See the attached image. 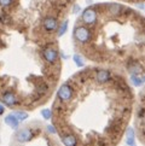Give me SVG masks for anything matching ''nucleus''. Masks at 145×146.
Segmentation results:
<instances>
[{
    "instance_id": "f257e3e1",
    "label": "nucleus",
    "mask_w": 145,
    "mask_h": 146,
    "mask_svg": "<svg viewBox=\"0 0 145 146\" xmlns=\"http://www.w3.org/2000/svg\"><path fill=\"white\" fill-rule=\"evenodd\" d=\"M134 105V93L121 72L92 68L61 86L53 123L64 146H117Z\"/></svg>"
},
{
    "instance_id": "f03ea898",
    "label": "nucleus",
    "mask_w": 145,
    "mask_h": 146,
    "mask_svg": "<svg viewBox=\"0 0 145 146\" xmlns=\"http://www.w3.org/2000/svg\"><path fill=\"white\" fill-rule=\"evenodd\" d=\"M134 127L137 129L138 139L145 145V88L142 90L138 99V105L136 108V119Z\"/></svg>"
},
{
    "instance_id": "7ed1b4c3",
    "label": "nucleus",
    "mask_w": 145,
    "mask_h": 146,
    "mask_svg": "<svg viewBox=\"0 0 145 146\" xmlns=\"http://www.w3.org/2000/svg\"><path fill=\"white\" fill-rule=\"evenodd\" d=\"M97 11L93 7H88L86 9L84 12H82V16H81V19L86 25H92L93 23H96L97 21Z\"/></svg>"
},
{
    "instance_id": "20e7f679",
    "label": "nucleus",
    "mask_w": 145,
    "mask_h": 146,
    "mask_svg": "<svg viewBox=\"0 0 145 146\" xmlns=\"http://www.w3.org/2000/svg\"><path fill=\"white\" fill-rule=\"evenodd\" d=\"M1 100L5 105H7V106H15V105H17V104L21 103L19 99L16 97V94L12 92H10V91H4Z\"/></svg>"
},
{
    "instance_id": "39448f33",
    "label": "nucleus",
    "mask_w": 145,
    "mask_h": 146,
    "mask_svg": "<svg viewBox=\"0 0 145 146\" xmlns=\"http://www.w3.org/2000/svg\"><path fill=\"white\" fill-rule=\"evenodd\" d=\"M43 27H44V29L46 30V32L52 33L58 28V21L52 16H47V17H45L44 21H43Z\"/></svg>"
},
{
    "instance_id": "423d86ee",
    "label": "nucleus",
    "mask_w": 145,
    "mask_h": 146,
    "mask_svg": "<svg viewBox=\"0 0 145 146\" xmlns=\"http://www.w3.org/2000/svg\"><path fill=\"white\" fill-rule=\"evenodd\" d=\"M18 119H17V117L15 116L13 113H10V115H7L6 117H5V123L6 124H9L11 128H17V126H18Z\"/></svg>"
},
{
    "instance_id": "0eeeda50",
    "label": "nucleus",
    "mask_w": 145,
    "mask_h": 146,
    "mask_svg": "<svg viewBox=\"0 0 145 146\" xmlns=\"http://www.w3.org/2000/svg\"><path fill=\"white\" fill-rule=\"evenodd\" d=\"M13 115L17 117L18 121H23V119H25V118L28 117V113L27 112H23V111H16Z\"/></svg>"
},
{
    "instance_id": "6e6552de",
    "label": "nucleus",
    "mask_w": 145,
    "mask_h": 146,
    "mask_svg": "<svg viewBox=\"0 0 145 146\" xmlns=\"http://www.w3.org/2000/svg\"><path fill=\"white\" fill-rule=\"evenodd\" d=\"M67 27H68V21H64V22L62 23V25L59 27V29H58V35H59V36H61V35H63V34L65 33Z\"/></svg>"
},
{
    "instance_id": "1a4fd4ad",
    "label": "nucleus",
    "mask_w": 145,
    "mask_h": 146,
    "mask_svg": "<svg viewBox=\"0 0 145 146\" xmlns=\"http://www.w3.org/2000/svg\"><path fill=\"white\" fill-rule=\"evenodd\" d=\"M13 4V0H0V6L1 7H10Z\"/></svg>"
},
{
    "instance_id": "9d476101",
    "label": "nucleus",
    "mask_w": 145,
    "mask_h": 146,
    "mask_svg": "<svg viewBox=\"0 0 145 146\" xmlns=\"http://www.w3.org/2000/svg\"><path fill=\"white\" fill-rule=\"evenodd\" d=\"M43 116L46 118V119H49V118H51V116H52V111L51 110H43Z\"/></svg>"
},
{
    "instance_id": "9b49d317",
    "label": "nucleus",
    "mask_w": 145,
    "mask_h": 146,
    "mask_svg": "<svg viewBox=\"0 0 145 146\" xmlns=\"http://www.w3.org/2000/svg\"><path fill=\"white\" fill-rule=\"evenodd\" d=\"M4 106H3V104H0V115H3V112H4Z\"/></svg>"
}]
</instances>
